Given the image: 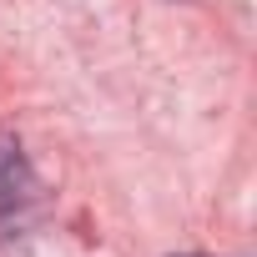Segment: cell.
<instances>
[{
    "mask_svg": "<svg viewBox=\"0 0 257 257\" xmlns=\"http://www.w3.org/2000/svg\"><path fill=\"white\" fill-rule=\"evenodd\" d=\"M31 192H36V172H31L21 142H16L11 132H0V212L21 207Z\"/></svg>",
    "mask_w": 257,
    "mask_h": 257,
    "instance_id": "cell-1",
    "label": "cell"
}]
</instances>
